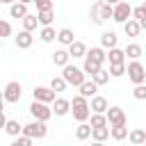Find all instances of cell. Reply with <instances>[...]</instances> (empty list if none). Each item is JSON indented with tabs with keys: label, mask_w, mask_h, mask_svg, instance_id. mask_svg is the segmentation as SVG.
Wrapping results in <instances>:
<instances>
[{
	"label": "cell",
	"mask_w": 146,
	"mask_h": 146,
	"mask_svg": "<svg viewBox=\"0 0 146 146\" xmlns=\"http://www.w3.org/2000/svg\"><path fill=\"white\" fill-rule=\"evenodd\" d=\"M71 112H73V119L75 121H89V116H91V103L87 100V96H82V94L73 96Z\"/></svg>",
	"instance_id": "cell-1"
},
{
	"label": "cell",
	"mask_w": 146,
	"mask_h": 146,
	"mask_svg": "<svg viewBox=\"0 0 146 146\" xmlns=\"http://www.w3.org/2000/svg\"><path fill=\"white\" fill-rule=\"evenodd\" d=\"M110 18H114V5H110L105 0H98V2L91 5V21L96 25H100V23H105Z\"/></svg>",
	"instance_id": "cell-2"
},
{
	"label": "cell",
	"mask_w": 146,
	"mask_h": 146,
	"mask_svg": "<svg viewBox=\"0 0 146 146\" xmlns=\"http://www.w3.org/2000/svg\"><path fill=\"white\" fill-rule=\"evenodd\" d=\"M62 75H64V80H66L68 84H73V87H80V84L87 80V71H84V68H78V66H73V64L62 66Z\"/></svg>",
	"instance_id": "cell-3"
},
{
	"label": "cell",
	"mask_w": 146,
	"mask_h": 146,
	"mask_svg": "<svg viewBox=\"0 0 146 146\" xmlns=\"http://www.w3.org/2000/svg\"><path fill=\"white\" fill-rule=\"evenodd\" d=\"M128 78H130L132 84L146 82V68H144V64H141L139 59H132V62L128 64Z\"/></svg>",
	"instance_id": "cell-4"
},
{
	"label": "cell",
	"mask_w": 146,
	"mask_h": 146,
	"mask_svg": "<svg viewBox=\"0 0 146 146\" xmlns=\"http://www.w3.org/2000/svg\"><path fill=\"white\" fill-rule=\"evenodd\" d=\"M50 103H43V100H34L32 105H30V114L34 116V119H39V121H50V116L55 114L52 112V107H48Z\"/></svg>",
	"instance_id": "cell-5"
},
{
	"label": "cell",
	"mask_w": 146,
	"mask_h": 146,
	"mask_svg": "<svg viewBox=\"0 0 146 146\" xmlns=\"http://www.w3.org/2000/svg\"><path fill=\"white\" fill-rule=\"evenodd\" d=\"M23 132L30 135L32 139H43V137L48 135V128H46V121L34 119V121H30L27 125H23Z\"/></svg>",
	"instance_id": "cell-6"
},
{
	"label": "cell",
	"mask_w": 146,
	"mask_h": 146,
	"mask_svg": "<svg viewBox=\"0 0 146 146\" xmlns=\"http://www.w3.org/2000/svg\"><path fill=\"white\" fill-rule=\"evenodd\" d=\"M21 96H23V87H21V82L11 80V82L5 84V100H7V103H18Z\"/></svg>",
	"instance_id": "cell-7"
},
{
	"label": "cell",
	"mask_w": 146,
	"mask_h": 146,
	"mask_svg": "<svg viewBox=\"0 0 146 146\" xmlns=\"http://www.w3.org/2000/svg\"><path fill=\"white\" fill-rule=\"evenodd\" d=\"M130 16H132V7L128 5V2H119V5H114V18L112 21H116V23H125V21H130Z\"/></svg>",
	"instance_id": "cell-8"
},
{
	"label": "cell",
	"mask_w": 146,
	"mask_h": 146,
	"mask_svg": "<svg viewBox=\"0 0 146 146\" xmlns=\"http://www.w3.org/2000/svg\"><path fill=\"white\" fill-rule=\"evenodd\" d=\"M34 100H43V103H55L57 98V91L52 87H34Z\"/></svg>",
	"instance_id": "cell-9"
},
{
	"label": "cell",
	"mask_w": 146,
	"mask_h": 146,
	"mask_svg": "<svg viewBox=\"0 0 146 146\" xmlns=\"http://www.w3.org/2000/svg\"><path fill=\"white\" fill-rule=\"evenodd\" d=\"M105 114H107V121H110V125H123V123H128V119H125V112H123L121 107H110Z\"/></svg>",
	"instance_id": "cell-10"
},
{
	"label": "cell",
	"mask_w": 146,
	"mask_h": 146,
	"mask_svg": "<svg viewBox=\"0 0 146 146\" xmlns=\"http://www.w3.org/2000/svg\"><path fill=\"white\" fill-rule=\"evenodd\" d=\"M32 43H34V36H32V32L23 27V30L16 34V46H18V48H23V50H27Z\"/></svg>",
	"instance_id": "cell-11"
},
{
	"label": "cell",
	"mask_w": 146,
	"mask_h": 146,
	"mask_svg": "<svg viewBox=\"0 0 146 146\" xmlns=\"http://www.w3.org/2000/svg\"><path fill=\"white\" fill-rule=\"evenodd\" d=\"M52 112H55V116H66L68 112H71V100H66V98H55V103H52Z\"/></svg>",
	"instance_id": "cell-12"
},
{
	"label": "cell",
	"mask_w": 146,
	"mask_h": 146,
	"mask_svg": "<svg viewBox=\"0 0 146 146\" xmlns=\"http://www.w3.org/2000/svg\"><path fill=\"white\" fill-rule=\"evenodd\" d=\"M84 71H87V75H94V73H98L100 68H103V62H98L96 57H91L89 52L84 55V66H82Z\"/></svg>",
	"instance_id": "cell-13"
},
{
	"label": "cell",
	"mask_w": 146,
	"mask_h": 146,
	"mask_svg": "<svg viewBox=\"0 0 146 146\" xmlns=\"http://www.w3.org/2000/svg\"><path fill=\"white\" fill-rule=\"evenodd\" d=\"M112 137V128H107V125H100V128H94V132H91V139L96 141V144H103L105 139H110Z\"/></svg>",
	"instance_id": "cell-14"
},
{
	"label": "cell",
	"mask_w": 146,
	"mask_h": 146,
	"mask_svg": "<svg viewBox=\"0 0 146 146\" xmlns=\"http://www.w3.org/2000/svg\"><path fill=\"white\" fill-rule=\"evenodd\" d=\"M9 16L11 18H25L27 16V5L25 2H14V5H9Z\"/></svg>",
	"instance_id": "cell-15"
},
{
	"label": "cell",
	"mask_w": 146,
	"mask_h": 146,
	"mask_svg": "<svg viewBox=\"0 0 146 146\" xmlns=\"http://www.w3.org/2000/svg\"><path fill=\"white\" fill-rule=\"evenodd\" d=\"M57 41H59L62 46H71V43L75 41V34H73V30H71V27H62V30L57 32Z\"/></svg>",
	"instance_id": "cell-16"
},
{
	"label": "cell",
	"mask_w": 146,
	"mask_h": 146,
	"mask_svg": "<svg viewBox=\"0 0 146 146\" xmlns=\"http://www.w3.org/2000/svg\"><path fill=\"white\" fill-rule=\"evenodd\" d=\"M78 89H80V94H82V96L94 98V96H96V91H98V84H96L94 80H84V82H82Z\"/></svg>",
	"instance_id": "cell-17"
},
{
	"label": "cell",
	"mask_w": 146,
	"mask_h": 146,
	"mask_svg": "<svg viewBox=\"0 0 146 146\" xmlns=\"http://www.w3.org/2000/svg\"><path fill=\"white\" fill-rule=\"evenodd\" d=\"M91 132H94V128H91V123H87V121H80V125L75 128V137H78L80 141L89 139V137H91Z\"/></svg>",
	"instance_id": "cell-18"
},
{
	"label": "cell",
	"mask_w": 146,
	"mask_h": 146,
	"mask_svg": "<svg viewBox=\"0 0 146 146\" xmlns=\"http://www.w3.org/2000/svg\"><path fill=\"white\" fill-rule=\"evenodd\" d=\"M39 39H41L43 43H52V41L57 39L55 27H52V25H43V27H41V32H39Z\"/></svg>",
	"instance_id": "cell-19"
},
{
	"label": "cell",
	"mask_w": 146,
	"mask_h": 146,
	"mask_svg": "<svg viewBox=\"0 0 146 146\" xmlns=\"http://www.w3.org/2000/svg\"><path fill=\"white\" fill-rule=\"evenodd\" d=\"M68 59H71V52H68V50H62V48H59V50L52 52V64H55V66H66Z\"/></svg>",
	"instance_id": "cell-20"
},
{
	"label": "cell",
	"mask_w": 146,
	"mask_h": 146,
	"mask_svg": "<svg viewBox=\"0 0 146 146\" xmlns=\"http://www.w3.org/2000/svg\"><path fill=\"white\" fill-rule=\"evenodd\" d=\"M110 110V105H107V98L105 96H94L91 98V112H107Z\"/></svg>",
	"instance_id": "cell-21"
},
{
	"label": "cell",
	"mask_w": 146,
	"mask_h": 146,
	"mask_svg": "<svg viewBox=\"0 0 146 146\" xmlns=\"http://www.w3.org/2000/svg\"><path fill=\"white\" fill-rule=\"evenodd\" d=\"M128 139H130V144H135V146H141V144H146V130H141V128H135V130H130Z\"/></svg>",
	"instance_id": "cell-22"
},
{
	"label": "cell",
	"mask_w": 146,
	"mask_h": 146,
	"mask_svg": "<svg viewBox=\"0 0 146 146\" xmlns=\"http://www.w3.org/2000/svg\"><path fill=\"white\" fill-rule=\"evenodd\" d=\"M123 30H125V34H128V36H137V34L141 32V25H139V21H137V18H130V21H125V23H123Z\"/></svg>",
	"instance_id": "cell-23"
},
{
	"label": "cell",
	"mask_w": 146,
	"mask_h": 146,
	"mask_svg": "<svg viewBox=\"0 0 146 146\" xmlns=\"http://www.w3.org/2000/svg\"><path fill=\"white\" fill-rule=\"evenodd\" d=\"M125 50H121V48H110V52H107V59H110V64H119V62H125Z\"/></svg>",
	"instance_id": "cell-24"
},
{
	"label": "cell",
	"mask_w": 146,
	"mask_h": 146,
	"mask_svg": "<svg viewBox=\"0 0 146 146\" xmlns=\"http://www.w3.org/2000/svg\"><path fill=\"white\" fill-rule=\"evenodd\" d=\"M5 132L11 135V137H18V132H23V125H21L16 119H7V121H5Z\"/></svg>",
	"instance_id": "cell-25"
},
{
	"label": "cell",
	"mask_w": 146,
	"mask_h": 146,
	"mask_svg": "<svg viewBox=\"0 0 146 146\" xmlns=\"http://www.w3.org/2000/svg\"><path fill=\"white\" fill-rule=\"evenodd\" d=\"M68 52H71V57H84L89 50H87V46H84L82 41H73V43L68 46Z\"/></svg>",
	"instance_id": "cell-26"
},
{
	"label": "cell",
	"mask_w": 146,
	"mask_h": 146,
	"mask_svg": "<svg viewBox=\"0 0 146 146\" xmlns=\"http://www.w3.org/2000/svg\"><path fill=\"white\" fill-rule=\"evenodd\" d=\"M116 41H119V36H116L114 32H103V34H100V46H103V48H114Z\"/></svg>",
	"instance_id": "cell-27"
},
{
	"label": "cell",
	"mask_w": 146,
	"mask_h": 146,
	"mask_svg": "<svg viewBox=\"0 0 146 146\" xmlns=\"http://www.w3.org/2000/svg\"><path fill=\"white\" fill-rule=\"evenodd\" d=\"M110 128H112V139H114V141H123V139L130 135L128 128H125V123H123V125H110Z\"/></svg>",
	"instance_id": "cell-28"
},
{
	"label": "cell",
	"mask_w": 146,
	"mask_h": 146,
	"mask_svg": "<svg viewBox=\"0 0 146 146\" xmlns=\"http://www.w3.org/2000/svg\"><path fill=\"white\" fill-rule=\"evenodd\" d=\"M21 21H23V27H25V30H30V32H34V30H36V25H39V16H36V14H27V16H25V18H21Z\"/></svg>",
	"instance_id": "cell-29"
},
{
	"label": "cell",
	"mask_w": 146,
	"mask_h": 146,
	"mask_svg": "<svg viewBox=\"0 0 146 146\" xmlns=\"http://www.w3.org/2000/svg\"><path fill=\"white\" fill-rule=\"evenodd\" d=\"M110 75H112L110 71H105V68H100L98 73H94V75H91V80H94V82H96L98 87H103V84H107V82H110Z\"/></svg>",
	"instance_id": "cell-30"
},
{
	"label": "cell",
	"mask_w": 146,
	"mask_h": 146,
	"mask_svg": "<svg viewBox=\"0 0 146 146\" xmlns=\"http://www.w3.org/2000/svg\"><path fill=\"white\" fill-rule=\"evenodd\" d=\"M141 52H144V50H141L139 43H128V46H125V55H128L130 59H139Z\"/></svg>",
	"instance_id": "cell-31"
},
{
	"label": "cell",
	"mask_w": 146,
	"mask_h": 146,
	"mask_svg": "<svg viewBox=\"0 0 146 146\" xmlns=\"http://www.w3.org/2000/svg\"><path fill=\"white\" fill-rule=\"evenodd\" d=\"M110 73H112V78H121V75H125V73H128V66H125V62L110 64Z\"/></svg>",
	"instance_id": "cell-32"
},
{
	"label": "cell",
	"mask_w": 146,
	"mask_h": 146,
	"mask_svg": "<svg viewBox=\"0 0 146 146\" xmlns=\"http://www.w3.org/2000/svg\"><path fill=\"white\" fill-rule=\"evenodd\" d=\"M36 16H39V23H41V25H50L52 18H55L52 9H41V11H36Z\"/></svg>",
	"instance_id": "cell-33"
},
{
	"label": "cell",
	"mask_w": 146,
	"mask_h": 146,
	"mask_svg": "<svg viewBox=\"0 0 146 146\" xmlns=\"http://www.w3.org/2000/svg\"><path fill=\"white\" fill-rule=\"evenodd\" d=\"M50 87H52V89L59 94V91H64V89L68 87V82L64 80V75H57V78H52V80H50Z\"/></svg>",
	"instance_id": "cell-34"
},
{
	"label": "cell",
	"mask_w": 146,
	"mask_h": 146,
	"mask_svg": "<svg viewBox=\"0 0 146 146\" xmlns=\"http://www.w3.org/2000/svg\"><path fill=\"white\" fill-rule=\"evenodd\" d=\"M132 96H135L137 100H146V82H141V84H135V89H132Z\"/></svg>",
	"instance_id": "cell-35"
},
{
	"label": "cell",
	"mask_w": 146,
	"mask_h": 146,
	"mask_svg": "<svg viewBox=\"0 0 146 146\" xmlns=\"http://www.w3.org/2000/svg\"><path fill=\"white\" fill-rule=\"evenodd\" d=\"M89 55H91V57H96V59H98V62H103V64H105V59H107L105 48H91V50H89Z\"/></svg>",
	"instance_id": "cell-36"
},
{
	"label": "cell",
	"mask_w": 146,
	"mask_h": 146,
	"mask_svg": "<svg viewBox=\"0 0 146 146\" xmlns=\"http://www.w3.org/2000/svg\"><path fill=\"white\" fill-rule=\"evenodd\" d=\"M11 146H32V137L23 132L21 137H16V139H14V144H11Z\"/></svg>",
	"instance_id": "cell-37"
},
{
	"label": "cell",
	"mask_w": 146,
	"mask_h": 146,
	"mask_svg": "<svg viewBox=\"0 0 146 146\" xmlns=\"http://www.w3.org/2000/svg\"><path fill=\"white\" fill-rule=\"evenodd\" d=\"M0 34L2 36H11V23L9 21H0Z\"/></svg>",
	"instance_id": "cell-38"
},
{
	"label": "cell",
	"mask_w": 146,
	"mask_h": 146,
	"mask_svg": "<svg viewBox=\"0 0 146 146\" xmlns=\"http://www.w3.org/2000/svg\"><path fill=\"white\" fill-rule=\"evenodd\" d=\"M132 18H137V21L146 18V9H144V5H139V7H135V9H132Z\"/></svg>",
	"instance_id": "cell-39"
},
{
	"label": "cell",
	"mask_w": 146,
	"mask_h": 146,
	"mask_svg": "<svg viewBox=\"0 0 146 146\" xmlns=\"http://www.w3.org/2000/svg\"><path fill=\"white\" fill-rule=\"evenodd\" d=\"M34 5H36V11H41V9H52V0H34Z\"/></svg>",
	"instance_id": "cell-40"
},
{
	"label": "cell",
	"mask_w": 146,
	"mask_h": 146,
	"mask_svg": "<svg viewBox=\"0 0 146 146\" xmlns=\"http://www.w3.org/2000/svg\"><path fill=\"white\" fill-rule=\"evenodd\" d=\"M139 25H141V30H146V18H141V21H139Z\"/></svg>",
	"instance_id": "cell-41"
},
{
	"label": "cell",
	"mask_w": 146,
	"mask_h": 146,
	"mask_svg": "<svg viewBox=\"0 0 146 146\" xmlns=\"http://www.w3.org/2000/svg\"><path fill=\"white\" fill-rule=\"evenodd\" d=\"M0 2H2V5H14L16 0H0Z\"/></svg>",
	"instance_id": "cell-42"
},
{
	"label": "cell",
	"mask_w": 146,
	"mask_h": 146,
	"mask_svg": "<svg viewBox=\"0 0 146 146\" xmlns=\"http://www.w3.org/2000/svg\"><path fill=\"white\" fill-rule=\"evenodd\" d=\"M105 2H110V5H119L121 0H105Z\"/></svg>",
	"instance_id": "cell-43"
},
{
	"label": "cell",
	"mask_w": 146,
	"mask_h": 146,
	"mask_svg": "<svg viewBox=\"0 0 146 146\" xmlns=\"http://www.w3.org/2000/svg\"><path fill=\"white\" fill-rule=\"evenodd\" d=\"M21 2H25V5H30V2H34V0H21Z\"/></svg>",
	"instance_id": "cell-44"
},
{
	"label": "cell",
	"mask_w": 146,
	"mask_h": 146,
	"mask_svg": "<svg viewBox=\"0 0 146 146\" xmlns=\"http://www.w3.org/2000/svg\"><path fill=\"white\" fill-rule=\"evenodd\" d=\"M144 9H146V2H144Z\"/></svg>",
	"instance_id": "cell-45"
}]
</instances>
